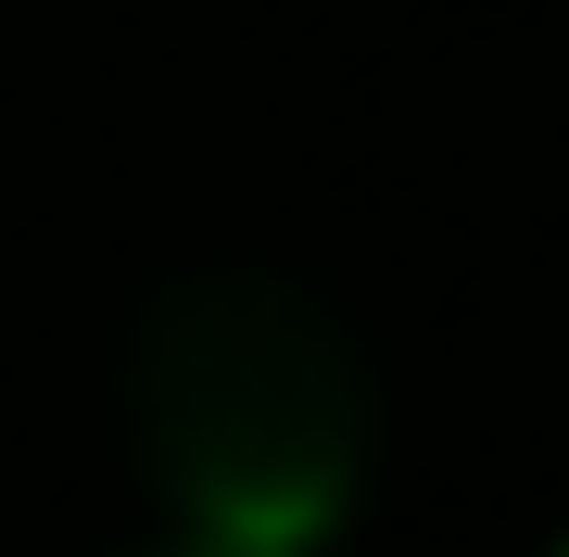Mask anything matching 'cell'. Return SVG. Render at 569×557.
<instances>
[{"instance_id":"cell-3","label":"cell","mask_w":569,"mask_h":557,"mask_svg":"<svg viewBox=\"0 0 569 557\" xmlns=\"http://www.w3.org/2000/svg\"><path fill=\"white\" fill-rule=\"evenodd\" d=\"M545 557H569V533H557V545H545Z\"/></svg>"},{"instance_id":"cell-1","label":"cell","mask_w":569,"mask_h":557,"mask_svg":"<svg viewBox=\"0 0 569 557\" xmlns=\"http://www.w3.org/2000/svg\"><path fill=\"white\" fill-rule=\"evenodd\" d=\"M367 355L317 291L203 267L127 330V456L190 545L317 557L367 495Z\"/></svg>"},{"instance_id":"cell-2","label":"cell","mask_w":569,"mask_h":557,"mask_svg":"<svg viewBox=\"0 0 569 557\" xmlns=\"http://www.w3.org/2000/svg\"><path fill=\"white\" fill-rule=\"evenodd\" d=\"M127 557H241V545H190V533H164V545H127Z\"/></svg>"}]
</instances>
